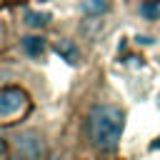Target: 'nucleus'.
<instances>
[{
  "mask_svg": "<svg viewBox=\"0 0 160 160\" xmlns=\"http://www.w3.org/2000/svg\"><path fill=\"white\" fill-rule=\"evenodd\" d=\"M128 110L120 102L98 100L85 115V140L95 152H115L125 135Z\"/></svg>",
  "mask_w": 160,
  "mask_h": 160,
  "instance_id": "obj_1",
  "label": "nucleus"
},
{
  "mask_svg": "<svg viewBox=\"0 0 160 160\" xmlns=\"http://www.w3.org/2000/svg\"><path fill=\"white\" fill-rule=\"evenodd\" d=\"M32 108V98L20 85H0V125L22 120Z\"/></svg>",
  "mask_w": 160,
  "mask_h": 160,
  "instance_id": "obj_2",
  "label": "nucleus"
},
{
  "mask_svg": "<svg viewBox=\"0 0 160 160\" xmlns=\"http://www.w3.org/2000/svg\"><path fill=\"white\" fill-rule=\"evenodd\" d=\"M10 145H12L10 160H42L50 152L48 140L40 130H20Z\"/></svg>",
  "mask_w": 160,
  "mask_h": 160,
  "instance_id": "obj_3",
  "label": "nucleus"
},
{
  "mask_svg": "<svg viewBox=\"0 0 160 160\" xmlns=\"http://www.w3.org/2000/svg\"><path fill=\"white\" fill-rule=\"evenodd\" d=\"M18 48L28 60H42L52 50V40L45 32H22L18 38Z\"/></svg>",
  "mask_w": 160,
  "mask_h": 160,
  "instance_id": "obj_4",
  "label": "nucleus"
},
{
  "mask_svg": "<svg viewBox=\"0 0 160 160\" xmlns=\"http://www.w3.org/2000/svg\"><path fill=\"white\" fill-rule=\"evenodd\" d=\"M18 25L22 28V32H45L52 25V15L48 10H38V8L25 5L18 12Z\"/></svg>",
  "mask_w": 160,
  "mask_h": 160,
  "instance_id": "obj_5",
  "label": "nucleus"
},
{
  "mask_svg": "<svg viewBox=\"0 0 160 160\" xmlns=\"http://www.w3.org/2000/svg\"><path fill=\"white\" fill-rule=\"evenodd\" d=\"M52 52H58L65 62H70V65H78V62H82V48H80V42L75 40V38H55L52 40Z\"/></svg>",
  "mask_w": 160,
  "mask_h": 160,
  "instance_id": "obj_6",
  "label": "nucleus"
},
{
  "mask_svg": "<svg viewBox=\"0 0 160 160\" xmlns=\"http://www.w3.org/2000/svg\"><path fill=\"white\" fill-rule=\"evenodd\" d=\"M112 0H78L75 8L80 18H108L112 12Z\"/></svg>",
  "mask_w": 160,
  "mask_h": 160,
  "instance_id": "obj_7",
  "label": "nucleus"
},
{
  "mask_svg": "<svg viewBox=\"0 0 160 160\" xmlns=\"http://www.w3.org/2000/svg\"><path fill=\"white\" fill-rule=\"evenodd\" d=\"M132 10H135L138 20H142L148 25L160 22V0H138Z\"/></svg>",
  "mask_w": 160,
  "mask_h": 160,
  "instance_id": "obj_8",
  "label": "nucleus"
},
{
  "mask_svg": "<svg viewBox=\"0 0 160 160\" xmlns=\"http://www.w3.org/2000/svg\"><path fill=\"white\" fill-rule=\"evenodd\" d=\"M10 155H12V145L8 138L0 135V160H10Z\"/></svg>",
  "mask_w": 160,
  "mask_h": 160,
  "instance_id": "obj_9",
  "label": "nucleus"
},
{
  "mask_svg": "<svg viewBox=\"0 0 160 160\" xmlns=\"http://www.w3.org/2000/svg\"><path fill=\"white\" fill-rule=\"evenodd\" d=\"M5 38H8V12L0 8V48H2Z\"/></svg>",
  "mask_w": 160,
  "mask_h": 160,
  "instance_id": "obj_10",
  "label": "nucleus"
},
{
  "mask_svg": "<svg viewBox=\"0 0 160 160\" xmlns=\"http://www.w3.org/2000/svg\"><path fill=\"white\" fill-rule=\"evenodd\" d=\"M42 160H65V155H62V152H48Z\"/></svg>",
  "mask_w": 160,
  "mask_h": 160,
  "instance_id": "obj_11",
  "label": "nucleus"
},
{
  "mask_svg": "<svg viewBox=\"0 0 160 160\" xmlns=\"http://www.w3.org/2000/svg\"><path fill=\"white\" fill-rule=\"evenodd\" d=\"M158 102H160V95H158Z\"/></svg>",
  "mask_w": 160,
  "mask_h": 160,
  "instance_id": "obj_12",
  "label": "nucleus"
},
{
  "mask_svg": "<svg viewBox=\"0 0 160 160\" xmlns=\"http://www.w3.org/2000/svg\"><path fill=\"white\" fill-rule=\"evenodd\" d=\"M0 2H2V0H0Z\"/></svg>",
  "mask_w": 160,
  "mask_h": 160,
  "instance_id": "obj_13",
  "label": "nucleus"
}]
</instances>
